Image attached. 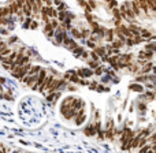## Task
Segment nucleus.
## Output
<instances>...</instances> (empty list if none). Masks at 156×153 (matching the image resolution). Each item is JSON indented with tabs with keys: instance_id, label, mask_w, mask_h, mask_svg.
Instances as JSON below:
<instances>
[{
	"instance_id": "obj_1",
	"label": "nucleus",
	"mask_w": 156,
	"mask_h": 153,
	"mask_svg": "<svg viewBox=\"0 0 156 153\" xmlns=\"http://www.w3.org/2000/svg\"><path fill=\"white\" fill-rule=\"evenodd\" d=\"M47 77V71L45 70H43L41 69L40 71H38V74H37V78H36V82H34V85H33V89H36V88H38L40 85H41V82L44 81V78Z\"/></svg>"
},
{
	"instance_id": "obj_2",
	"label": "nucleus",
	"mask_w": 156,
	"mask_h": 153,
	"mask_svg": "<svg viewBox=\"0 0 156 153\" xmlns=\"http://www.w3.org/2000/svg\"><path fill=\"white\" fill-rule=\"evenodd\" d=\"M52 81H53V77H52V75H48V77H45V78H44V81L41 82V85L38 86V90H40V92H44L45 89H48V88H49V85H51V82H52Z\"/></svg>"
},
{
	"instance_id": "obj_3",
	"label": "nucleus",
	"mask_w": 156,
	"mask_h": 153,
	"mask_svg": "<svg viewBox=\"0 0 156 153\" xmlns=\"http://www.w3.org/2000/svg\"><path fill=\"white\" fill-rule=\"evenodd\" d=\"M77 75L78 77H82V78H88V77H92L93 75V71L91 69H82V70H78L77 71Z\"/></svg>"
},
{
	"instance_id": "obj_4",
	"label": "nucleus",
	"mask_w": 156,
	"mask_h": 153,
	"mask_svg": "<svg viewBox=\"0 0 156 153\" xmlns=\"http://www.w3.org/2000/svg\"><path fill=\"white\" fill-rule=\"evenodd\" d=\"M130 7H131V11H133V14L136 16H138L141 14V8H140V5H138V2L137 0H133V2L130 3Z\"/></svg>"
},
{
	"instance_id": "obj_5",
	"label": "nucleus",
	"mask_w": 156,
	"mask_h": 153,
	"mask_svg": "<svg viewBox=\"0 0 156 153\" xmlns=\"http://www.w3.org/2000/svg\"><path fill=\"white\" fill-rule=\"evenodd\" d=\"M44 33L48 36V37H52V36H53V33H55V29H53V27L51 26V23H49V22H48V23H45Z\"/></svg>"
},
{
	"instance_id": "obj_6",
	"label": "nucleus",
	"mask_w": 156,
	"mask_h": 153,
	"mask_svg": "<svg viewBox=\"0 0 156 153\" xmlns=\"http://www.w3.org/2000/svg\"><path fill=\"white\" fill-rule=\"evenodd\" d=\"M114 135H115V128H114V126H111V127H108V128L105 130L104 138H107V139H112Z\"/></svg>"
},
{
	"instance_id": "obj_7",
	"label": "nucleus",
	"mask_w": 156,
	"mask_h": 153,
	"mask_svg": "<svg viewBox=\"0 0 156 153\" xmlns=\"http://www.w3.org/2000/svg\"><path fill=\"white\" fill-rule=\"evenodd\" d=\"M53 36H55V38H56V42H58V44H62V42H63V37H62V29H59V26H58V32L53 33Z\"/></svg>"
},
{
	"instance_id": "obj_8",
	"label": "nucleus",
	"mask_w": 156,
	"mask_h": 153,
	"mask_svg": "<svg viewBox=\"0 0 156 153\" xmlns=\"http://www.w3.org/2000/svg\"><path fill=\"white\" fill-rule=\"evenodd\" d=\"M41 70L40 66H30V69H29L27 74L26 75H33V74H38V71Z\"/></svg>"
},
{
	"instance_id": "obj_9",
	"label": "nucleus",
	"mask_w": 156,
	"mask_h": 153,
	"mask_svg": "<svg viewBox=\"0 0 156 153\" xmlns=\"http://www.w3.org/2000/svg\"><path fill=\"white\" fill-rule=\"evenodd\" d=\"M137 2H138L140 8H141L142 11H145V14H148V13H149V8H148V4H147L145 0H137Z\"/></svg>"
},
{
	"instance_id": "obj_10",
	"label": "nucleus",
	"mask_w": 156,
	"mask_h": 153,
	"mask_svg": "<svg viewBox=\"0 0 156 153\" xmlns=\"http://www.w3.org/2000/svg\"><path fill=\"white\" fill-rule=\"evenodd\" d=\"M85 134H86V135H94V134H96L94 124H89V126L85 128Z\"/></svg>"
},
{
	"instance_id": "obj_11",
	"label": "nucleus",
	"mask_w": 156,
	"mask_h": 153,
	"mask_svg": "<svg viewBox=\"0 0 156 153\" xmlns=\"http://www.w3.org/2000/svg\"><path fill=\"white\" fill-rule=\"evenodd\" d=\"M85 119H86V115H85V114H82L81 118H80V116H75V124H77V126L82 124L83 122H85Z\"/></svg>"
},
{
	"instance_id": "obj_12",
	"label": "nucleus",
	"mask_w": 156,
	"mask_h": 153,
	"mask_svg": "<svg viewBox=\"0 0 156 153\" xmlns=\"http://www.w3.org/2000/svg\"><path fill=\"white\" fill-rule=\"evenodd\" d=\"M8 10H10V14H16L18 11H19V8H18L16 3H11V5L8 7Z\"/></svg>"
},
{
	"instance_id": "obj_13",
	"label": "nucleus",
	"mask_w": 156,
	"mask_h": 153,
	"mask_svg": "<svg viewBox=\"0 0 156 153\" xmlns=\"http://www.w3.org/2000/svg\"><path fill=\"white\" fill-rule=\"evenodd\" d=\"M141 37L142 38H149V37H151V36H152V33L151 32H148V30H145V29H144V30H141Z\"/></svg>"
},
{
	"instance_id": "obj_14",
	"label": "nucleus",
	"mask_w": 156,
	"mask_h": 153,
	"mask_svg": "<svg viewBox=\"0 0 156 153\" xmlns=\"http://www.w3.org/2000/svg\"><path fill=\"white\" fill-rule=\"evenodd\" d=\"M71 51L75 53V56H80V55H82V52H83V49H82L81 47H75V48H73Z\"/></svg>"
},
{
	"instance_id": "obj_15",
	"label": "nucleus",
	"mask_w": 156,
	"mask_h": 153,
	"mask_svg": "<svg viewBox=\"0 0 156 153\" xmlns=\"http://www.w3.org/2000/svg\"><path fill=\"white\" fill-rule=\"evenodd\" d=\"M94 52L97 53V55H100V56H104V55H105V49H104L103 47H101V48H96L94 47Z\"/></svg>"
},
{
	"instance_id": "obj_16",
	"label": "nucleus",
	"mask_w": 156,
	"mask_h": 153,
	"mask_svg": "<svg viewBox=\"0 0 156 153\" xmlns=\"http://www.w3.org/2000/svg\"><path fill=\"white\" fill-rule=\"evenodd\" d=\"M130 89L131 90H136V92H142V86L141 85H130Z\"/></svg>"
},
{
	"instance_id": "obj_17",
	"label": "nucleus",
	"mask_w": 156,
	"mask_h": 153,
	"mask_svg": "<svg viewBox=\"0 0 156 153\" xmlns=\"http://www.w3.org/2000/svg\"><path fill=\"white\" fill-rule=\"evenodd\" d=\"M8 14H10V10L7 7L0 8V16H5V15H8Z\"/></svg>"
},
{
	"instance_id": "obj_18",
	"label": "nucleus",
	"mask_w": 156,
	"mask_h": 153,
	"mask_svg": "<svg viewBox=\"0 0 156 153\" xmlns=\"http://www.w3.org/2000/svg\"><path fill=\"white\" fill-rule=\"evenodd\" d=\"M56 16L59 18V21H60V22H63V19L66 18V13H64V11H59V13L56 14Z\"/></svg>"
},
{
	"instance_id": "obj_19",
	"label": "nucleus",
	"mask_w": 156,
	"mask_h": 153,
	"mask_svg": "<svg viewBox=\"0 0 156 153\" xmlns=\"http://www.w3.org/2000/svg\"><path fill=\"white\" fill-rule=\"evenodd\" d=\"M112 37H114V30H107V40L112 41Z\"/></svg>"
},
{
	"instance_id": "obj_20",
	"label": "nucleus",
	"mask_w": 156,
	"mask_h": 153,
	"mask_svg": "<svg viewBox=\"0 0 156 153\" xmlns=\"http://www.w3.org/2000/svg\"><path fill=\"white\" fill-rule=\"evenodd\" d=\"M112 13H114V16H115L116 19H121V13H119V10H118V8H114V10H112Z\"/></svg>"
},
{
	"instance_id": "obj_21",
	"label": "nucleus",
	"mask_w": 156,
	"mask_h": 153,
	"mask_svg": "<svg viewBox=\"0 0 156 153\" xmlns=\"http://www.w3.org/2000/svg\"><path fill=\"white\" fill-rule=\"evenodd\" d=\"M88 5H89L92 10H94V8H96V2H94V0H88Z\"/></svg>"
},
{
	"instance_id": "obj_22",
	"label": "nucleus",
	"mask_w": 156,
	"mask_h": 153,
	"mask_svg": "<svg viewBox=\"0 0 156 153\" xmlns=\"http://www.w3.org/2000/svg\"><path fill=\"white\" fill-rule=\"evenodd\" d=\"M125 44V42L122 41H116V42H112V48H119V47H122Z\"/></svg>"
},
{
	"instance_id": "obj_23",
	"label": "nucleus",
	"mask_w": 156,
	"mask_h": 153,
	"mask_svg": "<svg viewBox=\"0 0 156 153\" xmlns=\"http://www.w3.org/2000/svg\"><path fill=\"white\" fill-rule=\"evenodd\" d=\"M49 23H51V26H52L53 29H56V27L59 26V23H58V21H56V19H52V21H49Z\"/></svg>"
},
{
	"instance_id": "obj_24",
	"label": "nucleus",
	"mask_w": 156,
	"mask_h": 153,
	"mask_svg": "<svg viewBox=\"0 0 156 153\" xmlns=\"http://www.w3.org/2000/svg\"><path fill=\"white\" fill-rule=\"evenodd\" d=\"M37 26H38V23L36 22V21H30V25H29V27H30V29H37Z\"/></svg>"
},
{
	"instance_id": "obj_25",
	"label": "nucleus",
	"mask_w": 156,
	"mask_h": 153,
	"mask_svg": "<svg viewBox=\"0 0 156 153\" xmlns=\"http://www.w3.org/2000/svg\"><path fill=\"white\" fill-rule=\"evenodd\" d=\"M30 18H27V19L25 21V22H23V29H29V25H30Z\"/></svg>"
},
{
	"instance_id": "obj_26",
	"label": "nucleus",
	"mask_w": 156,
	"mask_h": 153,
	"mask_svg": "<svg viewBox=\"0 0 156 153\" xmlns=\"http://www.w3.org/2000/svg\"><path fill=\"white\" fill-rule=\"evenodd\" d=\"M73 34H74V37H77V38H78V37H80V38L82 37V34H81L80 32H78L77 29H73Z\"/></svg>"
},
{
	"instance_id": "obj_27",
	"label": "nucleus",
	"mask_w": 156,
	"mask_h": 153,
	"mask_svg": "<svg viewBox=\"0 0 156 153\" xmlns=\"http://www.w3.org/2000/svg\"><path fill=\"white\" fill-rule=\"evenodd\" d=\"M101 72H103V69H101V67H99V66H97V67H96V71H94V74H96V75H100Z\"/></svg>"
},
{
	"instance_id": "obj_28",
	"label": "nucleus",
	"mask_w": 156,
	"mask_h": 153,
	"mask_svg": "<svg viewBox=\"0 0 156 153\" xmlns=\"http://www.w3.org/2000/svg\"><path fill=\"white\" fill-rule=\"evenodd\" d=\"M89 55H91V58H92L93 60H96V62H97V59H99V56H97V53H96V52H91V53H89Z\"/></svg>"
},
{
	"instance_id": "obj_29",
	"label": "nucleus",
	"mask_w": 156,
	"mask_h": 153,
	"mask_svg": "<svg viewBox=\"0 0 156 153\" xmlns=\"http://www.w3.org/2000/svg\"><path fill=\"white\" fill-rule=\"evenodd\" d=\"M58 5H59V7H58V11H63V10L66 8V4H64V3H59Z\"/></svg>"
},
{
	"instance_id": "obj_30",
	"label": "nucleus",
	"mask_w": 156,
	"mask_h": 153,
	"mask_svg": "<svg viewBox=\"0 0 156 153\" xmlns=\"http://www.w3.org/2000/svg\"><path fill=\"white\" fill-rule=\"evenodd\" d=\"M89 66H91V69H96L99 64H97V62L94 60V62H89Z\"/></svg>"
},
{
	"instance_id": "obj_31",
	"label": "nucleus",
	"mask_w": 156,
	"mask_h": 153,
	"mask_svg": "<svg viewBox=\"0 0 156 153\" xmlns=\"http://www.w3.org/2000/svg\"><path fill=\"white\" fill-rule=\"evenodd\" d=\"M126 42H127V45H134V41H133V38H131V37H129L127 40H126Z\"/></svg>"
},
{
	"instance_id": "obj_32",
	"label": "nucleus",
	"mask_w": 156,
	"mask_h": 153,
	"mask_svg": "<svg viewBox=\"0 0 156 153\" xmlns=\"http://www.w3.org/2000/svg\"><path fill=\"white\" fill-rule=\"evenodd\" d=\"M147 49H149V51H155V44H149V45H147Z\"/></svg>"
},
{
	"instance_id": "obj_33",
	"label": "nucleus",
	"mask_w": 156,
	"mask_h": 153,
	"mask_svg": "<svg viewBox=\"0 0 156 153\" xmlns=\"http://www.w3.org/2000/svg\"><path fill=\"white\" fill-rule=\"evenodd\" d=\"M86 44H88V47H89V48H94V47H96V45H94V42H92V41H88Z\"/></svg>"
},
{
	"instance_id": "obj_34",
	"label": "nucleus",
	"mask_w": 156,
	"mask_h": 153,
	"mask_svg": "<svg viewBox=\"0 0 156 153\" xmlns=\"http://www.w3.org/2000/svg\"><path fill=\"white\" fill-rule=\"evenodd\" d=\"M115 5H116L115 0H110V7H115Z\"/></svg>"
},
{
	"instance_id": "obj_35",
	"label": "nucleus",
	"mask_w": 156,
	"mask_h": 153,
	"mask_svg": "<svg viewBox=\"0 0 156 153\" xmlns=\"http://www.w3.org/2000/svg\"><path fill=\"white\" fill-rule=\"evenodd\" d=\"M78 3H80V5H82V7L86 4V2H85V0H78Z\"/></svg>"
},
{
	"instance_id": "obj_36",
	"label": "nucleus",
	"mask_w": 156,
	"mask_h": 153,
	"mask_svg": "<svg viewBox=\"0 0 156 153\" xmlns=\"http://www.w3.org/2000/svg\"><path fill=\"white\" fill-rule=\"evenodd\" d=\"M47 100H48V101H52V100H53V94H49V96L47 97Z\"/></svg>"
},
{
	"instance_id": "obj_37",
	"label": "nucleus",
	"mask_w": 156,
	"mask_h": 153,
	"mask_svg": "<svg viewBox=\"0 0 156 153\" xmlns=\"http://www.w3.org/2000/svg\"><path fill=\"white\" fill-rule=\"evenodd\" d=\"M89 89H96V83L93 82L92 85H89Z\"/></svg>"
},
{
	"instance_id": "obj_38",
	"label": "nucleus",
	"mask_w": 156,
	"mask_h": 153,
	"mask_svg": "<svg viewBox=\"0 0 156 153\" xmlns=\"http://www.w3.org/2000/svg\"><path fill=\"white\" fill-rule=\"evenodd\" d=\"M43 2H45L47 5H51V0H43Z\"/></svg>"
},
{
	"instance_id": "obj_39",
	"label": "nucleus",
	"mask_w": 156,
	"mask_h": 153,
	"mask_svg": "<svg viewBox=\"0 0 156 153\" xmlns=\"http://www.w3.org/2000/svg\"><path fill=\"white\" fill-rule=\"evenodd\" d=\"M60 3V0H55V4H59Z\"/></svg>"
}]
</instances>
